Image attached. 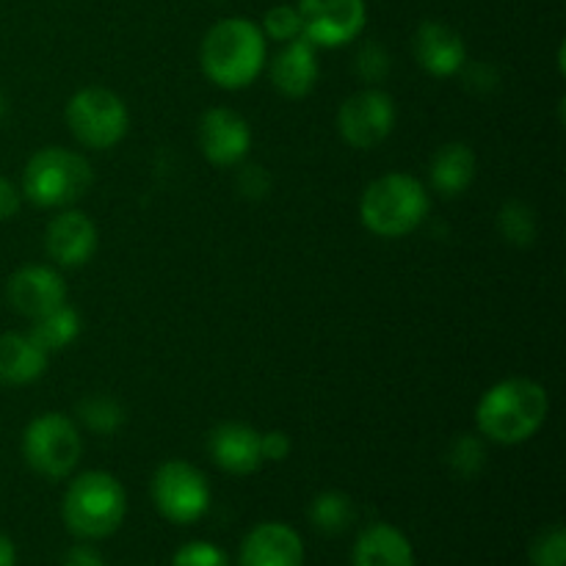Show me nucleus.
I'll list each match as a JSON object with an SVG mask.
<instances>
[{
	"label": "nucleus",
	"instance_id": "obj_14",
	"mask_svg": "<svg viewBox=\"0 0 566 566\" xmlns=\"http://www.w3.org/2000/svg\"><path fill=\"white\" fill-rule=\"evenodd\" d=\"M412 48L418 64L434 77L457 75L464 61H468V48H464L462 36L446 22H420V28L415 31Z\"/></svg>",
	"mask_w": 566,
	"mask_h": 566
},
{
	"label": "nucleus",
	"instance_id": "obj_5",
	"mask_svg": "<svg viewBox=\"0 0 566 566\" xmlns=\"http://www.w3.org/2000/svg\"><path fill=\"white\" fill-rule=\"evenodd\" d=\"M92 166L83 155L64 147H44L25 164L22 197L39 208H64L92 188Z\"/></svg>",
	"mask_w": 566,
	"mask_h": 566
},
{
	"label": "nucleus",
	"instance_id": "obj_28",
	"mask_svg": "<svg viewBox=\"0 0 566 566\" xmlns=\"http://www.w3.org/2000/svg\"><path fill=\"white\" fill-rule=\"evenodd\" d=\"M175 566H232L230 556L210 542H188L175 553Z\"/></svg>",
	"mask_w": 566,
	"mask_h": 566
},
{
	"label": "nucleus",
	"instance_id": "obj_21",
	"mask_svg": "<svg viewBox=\"0 0 566 566\" xmlns=\"http://www.w3.org/2000/svg\"><path fill=\"white\" fill-rule=\"evenodd\" d=\"M28 335H31L48 354L61 352V348H66L77 335H81V315L72 307H66V304H61L53 313L33 321Z\"/></svg>",
	"mask_w": 566,
	"mask_h": 566
},
{
	"label": "nucleus",
	"instance_id": "obj_2",
	"mask_svg": "<svg viewBox=\"0 0 566 566\" xmlns=\"http://www.w3.org/2000/svg\"><path fill=\"white\" fill-rule=\"evenodd\" d=\"M202 72L210 83L227 92L252 86L265 66V36L252 20L230 17L205 33L199 50Z\"/></svg>",
	"mask_w": 566,
	"mask_h": 566
},
{
	"label": "nucleus",
	"instance_id": "obj_10",
	"mask_svg": "<svg viewBox=\"0 0 566 566\" xmlns=\"http://www.w3.org/2000/svg\"><path fill=\"white\" fill-rule=\"evenodd\" d=\"M304 36L315 48H343L363 33L365 0H298Z\"/></svg>",
	"mask_w": 566,
	"mask_h": 566
},
{
	"label": "nucleus",
	"instance_id": "obj_15",
	"mask_svg": "<svg viewBox=\"0 0 566 566\" xmlns=\"http://www.w3.org/2000/svg\"><path fill=\"white\" fill-rule=\"evenodd\" d=\"M241 566H304V542L291 525L263 523L241 545Z\"/></svg>",
	"mask_w": 566,
	"mask_h": 566
},
{
	"label": "nucleus",
	"instance_id": "obj_24",
	"mask_svg": "<svg viewBox=\"0 0 566 566\" xmlns=\"http://www.w3.org/2000/svg\"><path fill=\"white\" fill-rule=\"evenodd\" d=\"M77 418L94 434H114L125 423V409L108 396H88L77 403Z\"/></svg>",
	"mask_w": 566,
	"mask_h": 566
},
{
	"label": "nucleus",
	"instance_id": "obj_17",
	"mask_svg": "<svg viewBox=\"0 0 566 566\" xmlns=\"http://www.w3.org/2000/svg\"><path fill=\"white\" fill-rule=\"evenodd\" d=\"M271 83L287 99H302L318 83V55L307 36L285 42V48L271 61Z\"/></svg>",
	"mask_w": 566,
	"mask_h": 566
},
{
	"label": "nucleus",
	"instance_id": "obj_30",
	"mask_svg": "<svg viewBox=\"0 0 566 566\" xmlns=\"http://www.w3.org/2000/svg\"><path fill=\"white\" fill-rule=\"evenodd\" d=\"M235 188L241 191L243 199H252V202H258V199L269 197L271 175L265 171V166L249 164V166H243L241 171H238Z\"/></svg>",
	"mask_w": 566,
	"mask_h": 566
},
{
	"label": "nucleus",
	"instance_id": "obj_27",
	"mask_svg": "<svg viewBox=\"0 0 566 566\" xmlns=\"http://www.w3.org/2000/svg\"><path fill=\"white\" fill-rule=\"evenodd\" d=\"M531 564L534 566H566V531L564 525H551L542 531L531 545Z\"/></svg>",
	"mask_w": 566,
	"mask_h": 566
},
{
	"label": "nucleus",
	"instance_id": "obj_36",
	"mask_svg": "<svg viewBox=\"0 0 566 566\" xmlns=\"http://www.w3.org/2000/svg\"><path fill=\"white\" fill-rule=\"evenodd\" d=\"M6 114H9V99H6L3 92H0V122L6 119Z\"/></svg>",
	"mask_w": 566,
	"mask_h": 566
},
{
	"label": "nucleus",
	"instance_id": "obj_6",
	"mask_svg": "<svg viewBox=\"0 0 566 566\" xmlns=\"http://www.w3.org/2000/svg\"><path fill=\"white\" fill-rule=\"evenodd\" d=\"M81 431L66 415H39L22 434V457H25L28 468L44 479H66L81 462Z\"/></svg>",
	"mask_w": 566,
	"mask_h": 566
},
{
	"label": "nucleus",
	"instance_id": "obj_33",
	"mask_svg": "<svg viewBox=\"0 0 566 566\" xmlns=\"http://www.w3.org/2000/svg\"><path fill=\"white\" fill-rule=\"evenodd\" d=\"M64 566H105V562H103V556L94 551V547L75 545L70 553H66Z\"/></svg>",
	"mask_w": 566,
	"mask_h": 566
},
{
	"label": "nucleus",
	"instance_id": "obj_7",
	"mask_svg": "<svg viewBox=\"0 0 566 566\" xmlns=\"http://www.w3.org/2000/svg\"><path fill=\"white\" fill-rule=\"evenodd\" d=\"M70 133L88 149H111L127 136L130 114L119 94L103 86H88L66 103Z\"/></svg>",
	"mask_w": 566,
	"mask_h": 566
},
{
	"label": "nucleus",
	"instance_id": "obj_19",
	"mask_svg": "<svg viewBox=\"0 0 566 566\" xmlns=\"http://www.w3.org/2000/svg\"><path fill=\"white\" fill-rule=\"evenodd\" d=\"M50 354L31 335H0V385L22 387L48 370Z\"/></svg>",
	"mask_w": 566,
	"mask_h": 566
},
{
	"label": "nucleus",
	"instance_id": "obj_11",
	"mask_svg": "<svg viewBox=\"0 0 566 566\" xmlns=\"http://www.w3.org/2000/svg\"><path fill=\"white\" fill-rule=\"evenodd\" d=\"M6 302L14 313L36 321L66 304V285L59 271L48 265H25L6 282Z\"/></svg>",
	"mask_w": 566,
	"mask_h": 566
},
{
	"label": "nucleus",
	"instance_id": "obj_12",
	"mask_svg": "<svg viewBox=\"0 0 566 566\" xmlns=\"http://www.w3.org/2000/svg\"><path fill=\"white\" fill-rule=\"evenodd\" d=\"M199 149L216 166H235L252 149V130L241 114L230 108H210L199 119Z\"/></svg>",
	"mask_w": 566,
	"mask_h": 566
},
{
	"label": "nucleus",
	"instance_id": "obj_31",
	"mask_svg": "<svg viewBox=\"0 0 566 566\" xmlns=\"http://www.w3.org/2000/svg\"><path fill=\"white\" fill-rule=\"evenodd\" d=\"M291 437L285 431H265V434H260L263 462H285L291 457Z\"/></svg>",
	"mask_w": 566,
	"mask_h": 566
},
{
	"label": "nucleus",
	"instance_id": "obj_8",
	"mask_svg": "<svg viewBox=\"0 0 566 566\" xmlns=\"http://www.w3.org/2000/svg\"><path fill=\"white\" fill-rule=\"evenodd\" d=\"M153 501L166 520L191 525L210 509L208 479L193 464L171 459L155 470Z\"/></svg>",
	"mask_w": 566,
	"mask_h": 566
},
{
	"label": "nucleus",
	"instance_id": "obj_29",
	"mask_svg": "<svg viewBox=\"0 0 566 566\" xmlns=\"http://www.w3.org/2000/svg\"><path fill=\"white\" fill-rule=\"evenodd\" d=\"M357 75L365 83H381L390 75V55L381 44L368 42L357 55Z\"/></svg>",
	"mask_w": 566,
	"mask_h": 566
},
{
	"label": "nucleus",
	"instance_id": "obj_32",
	"mask_svg": "<svg viewBox=\"0 0 566 566\" xmlns=\"http://www.w3.org/2000/svg\"><path fill=\"white\" fill-rule=\"evenodd\" d=\"M20 205H22V193L17 191L14 182L6 180V177H0V221L14 219L17 210H20Z\"/></svg>",
	"mask_w": 566,
	"mask_h": 566
},
{
	"label": "nucleus",
	"instance_id": "obj_23",
	"mask_svg": "<svg viewBox=\"0 0 566 566\" xmlns=\"http://www.w3.org/2000/svg\"><path fill=\"white\" fill-rule=\"evenodd\" d=\"M497 230L512 247H531L536 238V213L531 205L512 199L497 213Z\"/></svg>",
	"mask_w": 566,
	"mask_h": 566
},
{
	"label": "nucleus",
	"instance_id": "obj_22",
	"mask_svg": "<svg viewBox=\"0 0 566 566\" xmlns=\"http://www.w3.org/2000/svg\"><path fill=\"white\" fill-rule=\"evenodd\" d=\"M310 523L315 531L326 536H337L352 528L354 523V503L343 492H321L310 506Z\"/></svg>",
	"mask_w": 566,
	"mask_h": 566
},
{
	"label": "nucleus",
	"instance_id": "obj_26",
	"mask_svg": "<svg viewBox=\"0 0 566 566\" xmlns=\"http://www.w3.org/2000/svg\"><path fill=\"white\" fill-rule=\"evenodd\" d=\"M260 31H263V36L274 39V42H293V39L304 36L302 14H298L296 6H274V9L265 11Z\"/></svg>",
	"mask_w": 566,
	"mask_h": 566
},
{
	"label": "nucleus",
	"instance_id": "obj_3",
	"mask_svg": "<svg viewBox=\"0 0 566 566\" xmlns=\"http://www.w3.org/2000/svg\"><path fill=\"white\" fill-rule=\"evenodd\" d=\"M429 205V191L418 177L392 171L365 188L359 199V219L374 235L403 238L423 224Z\"/></svg>",
	"mask_w": 566,
	"mask_h": 566
},
{
	"label": "nucleus",
	"instance_id": "obj_4",
	"mask_svg": "<svg viewBox=\"0 0 566 566\" xmlns=\"http://www.w3.org/2000/svg\"><path fill=\"white\" fill-rule=\"evenodd\" d=\"M125 486L103 470L81 473L64 495V523L81 539H105L125 523Z\"/></svg>",
	"mask_w": 566,
	"mask_h": 566
},
{
	"label": "nucleus",
	"instance_id": "obj_16",
	"mask_svg": "<svg viewBox=\"0 0 566 566\" xmlns=\"http://www.w3.org/2000/svg\"><path fill=\"white\" fill-rule=\"evenodd\" d=\"M208 451L230 475H252L263 468L260 434L247 423H221L210 431Z\"/></svg>",
	"mask_w": 566,
	"mask_h": 566
},
{
	"label": "nucleus",
	"instance_id": "obj_25",
	"mask_svg": "<svg viewBox=\"0 0 566 566\" xmlns=\"http://www.w3.org/2000/svg\"><path fill=\"white\" fill-rule=\"evenodd\" d=\"M448 464L459 479H475L486 464V446L475 434H459L448 448Z\"/></svg>",
	"mask_w": 566,
	"mask_h": 566
},
{
	"label": "nucleus",
	"instance_id": "obj_18",
	"mask_svg": "<svg viewBox=\"0 0 566 566\" xmlns=\"http://www.w3.org/2000/svg\"><path fill=\"white\" fill-rule=\"evenodd\" d=\"M479 171V158L462 142H451L434 153L429 164V180L440 197L453 199L468 191Z\"/></svg>",
	"mask_w": 566,
	"mask_h": 566
},
{
	"label": "nucleus",
	"instance_id": "obj_34",
	"mask_svg": "<svg viewBox=\"0 0 566 566\" xmlns=\"http://www.w3.org/2000/svg\"><path fill=\"white\" fill-rule=\"evenodd\" d=\"M464 81H468L470 86H473L475 81H481L475 88H479V92H490V88H495L497 75L490 64H475V66H470L468 75H464Z\"/></svg>",
	"mask_w": 566,
	"mask_h": 566
},
{
	"label": "nucleus",
	"instance_id": "obj_1",
	"mask_svg": "<svg viewBox=\"0 0 566 566\" xmlns=\"http://www.w3.org/2000/svg\"><path fill=\"white\" fill-rule=\"evenodd\" d=\"M551 415V396L534 379H506L492 385L475 407L479 431L501 446L528 442Z\"/></svg>",
	"mask_w": 566,
	"mask_h": 566
},
{
	"label": "nucleus",
	"instance_id": "obj_35",
	"mask_svg": "<svg viewBox=\"0 0 566 566\" xmlns=\"http://www.w3.org/2000/svg\"><path fill=\"white\" fill-rule=\"evenodd\" d=\"M17 562V551H14V542L0 531V566H14Z\"/></svg>",
	"mask_w": 566,
	"mask_h": 566
},
{
	"label": "nucleus",
	"instance_id": "obj_20",
	"mask_svg": "<svg viewBox=\"0 0 566 566\" xmlns=\"http://www.w3.org/2000/svg\"><path fill=\"white\" fill-rule=\"evenodd\" d=\"M354 566H415V551L396 525L376 523L359 534Z\"/></svg>",
	"mask_w": 566,
	"mask_h": 566
},
{
	"label": "nucleus",
	"instance_id": "obj_13",
	"mask_svg": "<svg viewBox=\"0 0 566 566\" xmlns=\"http://www.w3.org/2000/svg\"><path fill=\"white\" fill-rule=\"evenodd\" d=\"M44 247L55 263L64 269H77V265H86L97 252V227L81 210H66L48 224Z\"/></svg>",
	"mask_w": 566,
	"mask_h": 566
},
{
	"label": "nucleus",
	"instance_id": "obj_9",
	"mask_svg": "<svg viewBox=\"0 0 566 566\" xmlns=\"http://www.w3.org/2000/svg\"><path fill=\"white\" fill-rule=\"evenodd\" d=\"M396 127V103L381 88L352 94L337 111V133L354 149H374Z\"/></svg>",
	"mask_w": 566,
	"mask_h": 566
}]
</instances>
